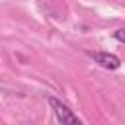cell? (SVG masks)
I'll list each match as a JSON object with an SVG mask.
<instances>
[{
    "label": "cell",
    "instance_id": "obj_1",
    "mask_svg": "<svg viewBox=\"0 0 125 125\" xmlns=\"http://www.w3.org/2000/svg\"><path fill=\"white\" fill-rule=\"evenodd\" d=\"M49 105H51V109H53V113H55V117H57V121L61 123V125H82V121L72 113V109H68L62 102H59L57 98H53V96H49Z\"/></svg>",
    "mask_w": 125,
    "mask_h": 125
},
{
    "label": "cell",
    "instance_id": "obj_2",
    "mask_svg": "<svg viewBox=\"0 0 125 125\" xmlns=\"http://www.w3.org/2000/svg\"><path fill=\"white\" fill-rule=\"evenodd\" d=\"M88 55H90L100 66H104V68H107V70H117V68L121 66L119 59H117L115 55H111V53H104V51H88Z\"/></svg>",
    "mask_w": 125,
    "mask_h": 125
},
{
    "label": "cell",
    "instance_id": "obj_3",
    "mask_svg": "<svg viewBox=\"0 0 125 125\" xmlns=\"http://www.w3.org/2000/svg\"><path fill=\"white\" fill-rule=\"evenodd\" d=\"M113 37H115L117 41H121V43H125V27H121V29H117V31H113Z\"/></svg>",
    "mask_w": 125,
    "mask_h": 125
}]
</instances>
